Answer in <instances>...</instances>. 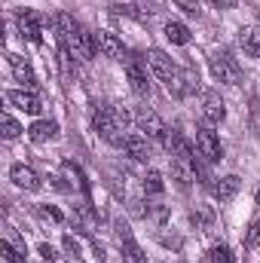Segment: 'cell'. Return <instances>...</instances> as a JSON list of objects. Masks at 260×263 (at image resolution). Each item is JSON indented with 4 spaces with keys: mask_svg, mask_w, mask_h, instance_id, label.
<instances>
[{
    "mask_svg": "<svg viewBox=\"0 0 260 263\" xmlns=\"http://www.w3.org/2000/svg\"><path fill=\"white\" fill-rule=\"evenodd\" d=\"M0 254H3L6 263H25V251L15 248V245H9V242H0Z\"/></svg>",
    "mask_w": 260,
    "mask_h": 263,
    "instance_id": "25",
    "label": "cell"
},
{
    "mask_svg": "<svg viewBox=\"0 0 260 263\" xmlns=\"http://www.w3.org/2000/svg\"><path fill=\"white\" fill-rule=\"evenodd\" d=\"M6 62H9V67H12V73H15V80L25 86V89H37V77H34V70H31V65L22 59V55H15V52H9L6 55Z\"/></svg>",
    "mask_w": 260,
    "mask_h": 263,
    "instance_id": "14",
    "label": "cell"
},
{
    "mask_svg": "<svg viewBox=\"0 0 260 263\" xmlns=\"http://www.w3.org/2000/svg\"><path fill=\"white\" fill-rule=\"evenodd\" d=\"M193 178H196L193 162H187V159H178V156H172V181H175V184H178L181 190H187Z\"/></svg>",
    "mask_w": 260,
    "mask_h": 263,
    "instance_id": "19",
    "label": "cell"
},
{
    "mask_svg": "<svg viewBox=\"0 0 260 263\" xmlns=\"http://www.w3.org/2000/svg\"><path fill=\"white\" fill-rule=\"evenodd\" d=\"M132 123H135V117H132L126 107H101L98 114H95V132H98V138L101 141H107V144H123V132L129 129Z\"/></svg>",
    "mask_w": 260,
    "mask_h": 263,
    "instance_id": "1",
    "label": "cell"
},
{
    "mask_svg": "<svg viewBox=\"0 0 260 263\" xmlns=\"http://www.w3.org/2000/svg\"><path fill=\"white\" fill-rule=\"evenodd\" d=\"M144 59H147L150 70H153V73H156V77H159L162 83H169V80L175 77V70H178V67H175V62H172V59H169V55H165L162 49H150V52H147Z\"/></svg>",
    "mask_w": 260,
    "mask_h": 263,
    "instance_id": "10",
    "label": "cell"
},
{
    "mask_svg": "<svg viewBox=\"0 0 260 263\" xmlns=\"http://www.w3.org/2000/svg\"><path fill=\"white\" fill-rule=\"evenodd\" d=\"M65 46L73 52V59H77V62H92V59H95V52H98L95 34H92V31H86V28H77Z\"/></svg>",
    "mask_w": 260,
    "mask_h": 263,
    "instance_id": "5",
    "label": "cell"
},
{
    "mask_svg": "<svg viewBox=\"0 0 260 263\" xmlns=\"http://www.w3.org/2000/svg\"><path fill=\"white\" fill-rule=\"evenodd\" d=\"M135 126L138 132L144 135V138H150V141H156V144H169V129H165V123L159 120V114L156 110H150V107H138L135 110Z\"/></svg>",
    "mask_w": 260,
    "mask_h": 263,
    "instance_id": "2",
    "label": "cell"
},
{
    "mask_svg": "<svg viewBox=\"0 0 260 263\" xmlns=\"http://www.w3.org/2000/svg\"><path fill=\"white\" fill-rule=\"evenodd\" d=\"M123 150L129 153L135 162H147L150 159V144H147V138L141 132H132V135L123 138Z\"/></svg>",
    "mask_w": 260,
    "mask_h": 263,
    "instance_id": "12",
    "label": "cell"
},
{
    "mask_svg": "<svg viewBox=\"0 0 260 263\" xmlns=\"http://www.w3.org/2000/svg\"><path fill=\"white\" fill-rule=\"evenodd\" d=\"M239 46L251 59H260V28H242L239 31Z\"/></svg>",
    "mask_w": 260,
    "mask_h": 263,
    "instance_id": "21",
    "label": "cell"
},
{
    "mask_svg": "<svg viewBox=\"0 0 260 263\" xmlns=\"http://www.w3.org/2000/svg\"><path fill=\"white\" fill-rule=\"evenodd\" d=\"M62 242H65V251H67V257H70V260H80V242H77L73 236H65Z\"/></svg>",
    "mask_w": 260,
    "mask_h": 263,
    "instance_id": "28",
    "label": "cell"
},
{
    "mask_svg": "<svg viewBox=\"0 0 260 263\" xmlns=\"http://www.w3.org/2000/svg\"><path fill=\"white\" fill-rule=\"evenodd\" d=\"M9 181L22 190H40V178L31 165H12L9 168Z\"/></svg>",
    "mask_w": 260,
    "mask_h": 263,
    "instance_id": "16",
    "label": "cell"
},
{
    "mask_svg": "<svg viewBox=\"0 0 260 263\" xmlns=\"http://www.w3.org/2000/svg\"><path fill=\"white\" fill-rule=\"evenodd\" d=\"M40 254H43V260H52V257H55V251H52V245H49V242H43V245H40Z\"/></svg>",
    "mask_w": 260,
    "mask_h": 263,
    "instance_id": "31",
    "label": "cell"
},
{
    "mask_svg": "<svg viewBox=\"0 0 260 263\" xmlns=\"http://www.w3.org/2000/svg\"><path fill=\"white\" fill-rule=\"evenodd\" d=\"M257 205H260V190H257Z\"/></svg>",
    "mask_w": 260,
    "mask_h": 263,
    "instance_id": "33",
    "label": "cell"
},
{
    "mask_svg": "<svg viewBox=\"0 0 260 263\" xmlns=\"http://www.w3.org/2000/svg\"><path fill=\"white\" fill-rule=\"evenodd\" d=\"M196 150H199V156H202L205 162H220V159H224L220 138H217V132L211 129L208 123L196 129Z\"/></svg>",
    "mask_w": 260,
    "mask_h": 263,
    "instance_id": "4",
    "label": "cell"
},
{
    "mask_svg": "<svg viewBox=\"0 0 260 263\" xmlns=\"http://www.w3.org/2000/svg\"><path fill=\"white\" fill-rule=\"evenodd\" d=\"M165 86H169V92L175 98H187V95L199 92V73H196L193 67H181V70H175V77Z\"/></svg>",
    "mask_w": 260,
    "mask_h": 263,
    "instance_id": "7",
    "label": "cell"
},
{
    "mask_svg": "<svg viewBox=\"0 0 260 263\" xmlns=\"http://www.w3.org/2000/svg\"><path fill=\"white\" fill-rule=\"evenodd\" d=\"M40 214L43 217H49V220H55V223H62L65 217H62V211L55 208V205H40Z\"/></svg>",
    "mask_w": 260,
    "mask_h": 263,
    "instance_id": "29",
    "label": "cell"
},
{
    "mask_svg": "<svg viewBox=\"0 0 260 263\" xmlns=\"http://www.w3.org/2000/svg\"><path fill=\"white\" fill-rule=\"evenodd\" d=\"M59 67H62L65 80H77V59L67 46H59Z\"/></svg>",
    "mask_w": 260,
    "mask_h": 263,
    "instance_id": "23",
    "label": "cell"
},
{
    "mask_svg": "<svg viewBox=\"0 0 260 263\" xmlns=\"http://www.w3.org/2000/svg\"><path fill=\"white\" fill-rule=\"evenodd\" d=\"M59 135V126L52 123V120H37V123H31V129H28V138L34 141V144H46V141H52Z\"/></svg>",
    "mask_w": 260,
    "mask_h": 263,
    "instance_id": "20",
    "label": "cell"
},
{
    "mask_svg": "<svg viewBox=\"0 0 260 263\" xmlns=\"http://www.w3.org/2000/svg\"><path fill=\"white\" fill-rule=\"evenodd\" d=\"M126 73H129L132 92L141 95V98H150L153 86H150V77H147V62H141V59H126Z\"/></svg>",
    "mask_w": 260,
    "mask_h": 263,
    "instance_id": "6",
    "label": "cell"
},
{
    "mask_svg": "<svg viewBox=\"0 0 260 263\" xmlns=\"http://www.w3.org/2000/svg\"><path fill=\"white\" fill-rule=\"evenodd\" d=\"M211 190H214V199H217V202H233L236 193L242 190V181H239V175H227V178H220Z\"/></svg>",
    "mask_w": 260,
    "mask_h": 263,
    "instance_id": "17",
    "label": "cell"
},
{
    "mask_svg": "<svg viewBox=\"0 0 260 263\" xmlns=\"http://www.w3.org/2000/svg\"><path fill=\"white\" fill-rule=\"evenodd\" d=\"M245 242H248V245H260V220H254V223L248 227V236H245Z\"/></svg>",
    "mask_w": 260,
    "mask_h": 263,
    "instance_id": "30",
    "label": "cell"
},
{
    "mask_svg": "<svg viewBox=\"0 0 260 263\" xmlns=\"http://www.w3.org/2000/svg\"><path fill=\"white\" fill-rule=\"evenodd\" d=\"M208 263H236V257H233V251L227 245H214L211 254H208Z\"/></svg>",
    "mask_w": 260,
    "mask_h": 263,
    "instance_id": "26",
    "label": "cell"
},
{
    "mask_svg": "<svg viewBox=\"0 0 260 263\" xmlns=\"http://www.w3.org/2000/svg\"><path fill=\"white\" fill-rule=\"evenodd\" d=\"M18 31H22V37H28L34 46H40V43H43L40 15H37L34 9H22V12H18Z\"/></svg>",
    "mask_w": 260,
    "mask_h": 263,
    "instance_id": "9",
    "label": "cell"
},
{
    "mask_svg": "<svg viewBox=\"0 0 260 263\" xmlns=\"http://www.w3.org/2000/svg\"><path fill=\"white\" fill-rule=\"evenodd\" d=\"M211 73H214L217 83H230V86L242 83V67L230 52H214L211 55Z\"/></svg>",
    "mask_w": 260,
    "mask_h": 263,
    "instance_id": "3",
    "label": "cell"
},
{
    "mask_svg": "<svg viewBox=\"0 0 260 263\" xmlns=\"http://www.w3.org/2000/svg\"><path fill=\"white\" fill-rule=\"evenodd\" d=\"M95 257H98V263L104 260V248H101V245H98V242H95Z\"/></svg>",
    "mask_w": 260,
    "mask_h": 263,
    "instance_id": "32",
    "label": "cell"
},
{
    "mask_svg": "<svg viewBox=\"0 0 260 263\" xmlns=\"http://www.w3.org/2000/svg\"><path fill=\"white\" fill-rule=\"evenodd\" d=\"M117 239H120V245H123V260L126 263H147V254L138 248V242L132 239V230L123 220H117Z\"/></svg>",
    "mask_w": 260,
    "mask_h": 263,
    "instance_id": "8",
    "label": "cell"
},
{
    "mask_svg": "<svg viewBox=\"0 0 260 263\" xmlns=\"http://www.w3.org/2000/svg\"><path fill=\"white\" fill-rule=\"evenodd\" d=\"M224 117H227V107H224L220 95L205 92V95H202V120H205L208 126H217V123H224Z\"/></svg>",
    "mask_w": 260,
    "mask_h": 263,
    "instance_id": "11",
    "label": "cell"
},
{
    "mask_svg": "<svg viewBox=\"0 0 260 263\" xmlns=\"http://www.w3.org/2000/svg\"><path fill=\"white\" fill-rule=\"evenodd\" d=\"M95 43H98V52L107 55V59H123V52H126L123 40L117 34H110V31H98L95 34Z\"/></svg>",
    "mask_w": 260,
    "mask_h": 263,
    "instance_id": "13",
    "label": "cell"
},
{
    "mask_svg": "<svg viewBox=\"0 0 260 263\" xmlns=\"http://www.w3.org/2000/svg\"><path fill=\"white\" fill-rule=\"evenodd\" d=\"M6 104L25 110V114H40V98L31 92V89H22V92H6Z\"/></svg>",
    "mask_w": 260,
    "mask_h": 263,
    "instance_id": "15",
    "label": "cell"
},
{
    "mask_svg": "<svg viewBox=\"0 0 260 263\" xmlns=\"http://www.w3.org/2000/svg\"><path fill=\"white\" fill-rule=\"evenodd\" d=\"M165 150L172 153V156H178V159H187V162H193V156H196V150H193V144L181 135V132H172L169 135V144H165Z\"/></svg>",
    "mask_w": 260,
    "mask_h": 263,
    "instance_id": "18",
    "label": "cell"
},
{
    "mask_svg": "<svg viewBox=\"0 0 260 263\" xmlns=\"http://www.w3.org/2000/svg\"><path fill=\"white\" fill-rule=\"evenodd\" d=\"M165 37H169L172 43H178V46H187V43H190V28L181 25V22H169V25H165Z\"/></svg>",
    "mask_w": 260,
    "mask_h": 263,
    "instance_id": "22",
    "label": "cell"
},
{
    "mask_svg": "<svg viewBox=\"0 0 260 263\" xmlns=\"http://www.w3.org/2000/svg\"><path fill=\"white\" fill-rule=\"evenodd\" d=\"M0 129H3V138L6 141H12V138H18L22 135V126L9 117V114H3V120H0Z\"/></svg>",
    "mask_w": 260,
    "mask_h": 263,
    "instance_id": "27",
    "label": "cell"
},
{
    "mask_svg": "<svg viewBox=\"0 0 260 263\" xmlns=\"http://www.w3.org/2000/svg\"><path fill=\"white\" fill-rule=\"evenodd\" d=\"M165 190V181H162V175L159 172H147L144 175V193H150V196H159Z\"/></svg>",
    "mask_w": 260,
    "mask_h": 263,
    "instance_id": "24",
    "label": "cell"
}]
</instances>
